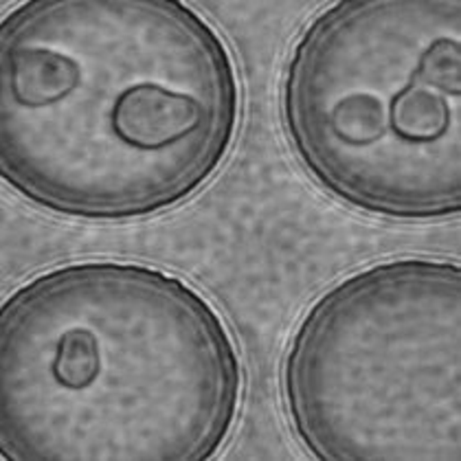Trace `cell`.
Here are the masks:
<instances>
[{"mask_svg": "<svg viewBox=\"0 0 461 461\" xmlns=\"http://www.w3.org/2000/svg\"><path fill=\"white\" fill-rule=\"evenodd\" d=\"M29 3L3 23V174L42 207L134 218L198 192L238 128L233 62L176 3Z\"/></svg>", "mask_w": 461, "mask_h": 461, "instance_id": "1", "label": "cell"}, {"mask_svg": "<svg viewBox=\"0 0 461 461\" xmlns=\"http://www.w3.org/2000/svg\"><path fill=\"white\" fill-rule=\"evenodd\" d=\"M407 9L343 3L314 18L288 64L282 114L297 157L337 198L393 218L453 215L459 183L433 163L439 145L457 152L459 16L409 55L430 20L402 40Z\"/></svg>", "mask_w": 461, "mask_h": 461, "instance_id": "2", "label": "cell"}]
</instances>
